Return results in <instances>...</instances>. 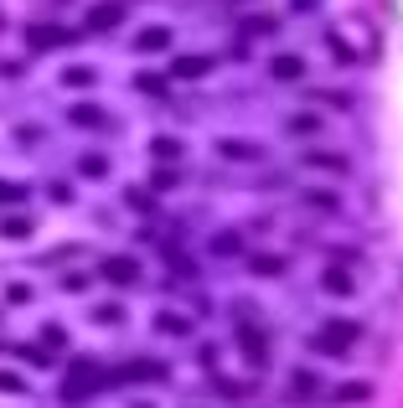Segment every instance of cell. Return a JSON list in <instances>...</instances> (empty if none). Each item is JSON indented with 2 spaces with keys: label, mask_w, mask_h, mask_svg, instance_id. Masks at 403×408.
I'll return each mask as SVG.
<instances>
[{
  "label": "cell",
  "mask_w": 403,
  "mask_h": 408,
  "mask_svg": "<svg viewBox=\"0 0 403 408\" xmlns=\"http://www.w3.org/2000/svg\"><path fill=\"white\" fill-rule=\"evenodd\" d=\"M124 202H129V207H135V212H140V217H155V212H161V202H155V196H150V191H140V187H135V191H124Z\"/></svg>",
  "instance_id": "9c48e42d"
},
{
  "label": "cell",
  "mask_w": 403,
  "mask_h": 408,
  "mask_svg": "<svg viewBox=\"0 0 403 408\" xmlns=\"http://www.w3.org/2000/svg\"><path fill=\"white\" fill-rule=\"evenodd\" d=\"M305 202H310V207H321V212H336V207H342V202H336V196H331V191H310V196H305Z\"/></svg>",
  "instance_id": "ffe728a7"
},
{
  "label": "cell",
  "mask_w": 403,
  "mask_h": 408,
  "mask_svg": "<svg viewBox=\"0 0 403 408\" xmlns=\"http://www.w3.org/2000/svg\"><path fill=\"white\" fill-rule=\"evenodd\" d=\"M269 73L290 83V78H300V73H305V62H300V57H274V62H269Z\"/></svg>",
  "instance_id": "30bf717a"
},
{
  "label": "cell",
  "mask_w": 403,
  "mask_h": 408,
  "mask_svg": "<svg viewBox=\"0 0 403 408\" xmlns=\"http://www.w3.org/2000/svg\"><path fill=\"white\" fill-rule=\"evenodd\" d=\"M114 377H119V383H166V362H129Z\"/></svg>",
  "instance_id": "8992f818"
},
{
  "label": "cell",
  "mask_w": 403,
  "mask_h": 408,
  "mask_svg": "<svg viewBox=\"0 0 403 408\" xmlns=\"http://www.w3.org/2000/svg\"><path fill=\"white\" fill-rule=\"evenodd\" d=\"M0 26H6V16H0Z\"/></svg>",
  "instance_id": "f1b7e54d"
},
{
  "label": "cell",
  "mask_w": 403,
  "mask_h": 408,
  "mask_svg": "<svg viewBox=\"0 0 403 408\" xmlns=\"http://www.w3.org/2000/svg\"><path fill=\"white\" fill-rule=\"evenodd\" d=\"M98 274H103L109 284H135V279H140V264H135L129 254H114V258H103V264H98Z\"/></svg>",
  "instance_id": "277c9868"
},
{
  "label": "cell",
  "mask_w": 403,
  "mask_h": 408,
  "mask_svg": "<svg viewBox=\"0 0 403 408\" xmlns=\"http://www.w3.org/2000/svg\"><path fill=\"white\" fill-rule=\"evenodd\" d=\"M21 196H26L21 187H10V181H0V207H6V202H21Z\"/></svg>",
  "instance_id": "484cf974"
},
{
  "label": "cell",
  "mask_w": 403,
  "mask_h": 408,
  "mask_svg": "<svg viewBox=\"0 0 403 408\" xmlns=\"http://www.w3.org/2000/svg\"><path fill=\"white\" fill-rule=\"evenodd\" d=\"M321 284H326V289H336V295H352V279H346L342 269H326V274H321Z\"/></svg>",
  "instance_id": "2e32d148"
},
{
  "label": "cell",
  "mask_w": 403,
  "mask_h": 408,
  "mask_svg": "<svg viewBox=\"0 0 403 408\" xmlns=\"http://www.w3.org/2000/svg\"><path fill=\"white\" fill-rule=\"evenodd\" d=\"M258 274H284V258H254Z\"/></svg>",
  "instance_id": "cb8c5ba5"
},
{
  "label": "cell",
  "mask_w": 403,
  "mask_h": 408,
  "mask_svg": "<svg viewBox=\"0 0 403 408\" xmlns=\"http://www.w3.org/2000/svg\"><path fill=\"white\" fill-rule=\"evenodd\" d=\"M0 233H6V238H21V233H31V217H6Z\"/></svg>",
  "instance_id": "ac0fdd59"
},
{
  "label": "cell",
  "mask_w": 403,
  "mask_h": 408,
  "mask_svg": "<svg viewBox=\"0 0 403 408\" xmlns=\"http://www.w3.org/2000/svg\"><path fill=\"white\" fill-rule=\"evenodd\" d=\"M0 393H26V383H21L16 372H0Z\"/></svg>",
  "instance_id": "d4e9b609"
},
{
  "label": "cell",
  "mask_w": 403,
  "mask_h": 408,
  "mask_svg": "<svg viewBox=\"0 0 403 408\" xmlns=\"http://www.w3.org/2000/svg\"><path fill=\"white\" fill-rule=\"evenodd\" d=\"M207 248H212V254H223V258H233V254H243V238H238V233H217Z\"/></svg>",
  "instance_id": "8fae6325"
},
{
  "label": "cell",
  "mask_w": 403,
  "mask_h": 408,
  "mask_svg": "<svg viewBox=\"0 0 403 408\" xmlns=\"http://www.w3.org/2000/svg\"><path fill=\"white\" fill-rule=\"evenodd\" d=\"M367 393H372L367 383H346L342 393H336V398H342V403H357V398H367Z\"/></svg>",
  "instance_id": "7402d4cb"
},
{
  "label": "cell",
  "mask_w": 403,
  "mask_h": 408,
  "mask_svg": "<svg viewBox=\"0 0 403 408\" xmlns=\"http://www.w3.org/2000/svg\"><path fill=\"white\" fill-rule=\"evenodd\" d=\"M42 336H47V347H62V341H68V331H62V326H47Z\"/></svg>",
  "instance_id": "4316f807"
},
{
  "label": "cell",
  "mask_w": 403,
  "mask_h": 408,
  "mask_svg": "<svg viewBox=\"0 0 403 408\" xmlns=\"http://www.w3.org/2000/svg\"><path fill=\"white\" fill-rule=\"evenodd\" d=\"M217 150H223V155H238V161H258V155H264L258 145H243V140H223Z\"/></svg>",
  "instance_id": "7c38bea8"
},
{
  "label": "cell",
  "mask_w": 403,
  "mask_h": 408,
  "mask_svg": "<svg viewBox=\"0 0 403 408\" xmlns=\"http://www.w3.org/2000/svg\"><path fill=\"white\" fill-rule=\"evenodd\" d=\"M155 326H161V331H171V336H186V331H191V326L176 321V315H155Z\"/></svg>",
  "instance_id": "d6986e66"
},
{
  "label": "cell",
  "mask_w": 403,
  "mask_h": 408,
  "mask_svg": "<svg viewBox=\"0 0 403 408\" xmlns=\"http://www.w3.org/2000/svg\"><path fill=\"white\" fill-rule=\"evenodd\" d=\"M295 393H316V377H310V372H295Z\"/></svg>",
  "instance_id": "83f0119b"
},
{
  "label": "cell",
  "mask_w": 403,
  "mask_h": 408,
  "mask_svg": "<svg viewBox=\"0 0 403 408\" xmlns=\"http://www.w3.org/2000/svg\"><path fill=\"white\" fill-rule=\"evenodd\" d=\"M119 21H124V6H119V0H98V6L88 10V31H114Z\"/></svg>",
  "instance_id": "5b68a950"
},
{
  "label": "cell",
  "mask_w": 403,
  "mask_h": 408,
  "mask_svg": "<svg viewBox=\"0 0 403 408\" xmlns=\"http://www.w3.org/2000/svg\"><path fill=\"white\" fill-rule=\"evenodd\" d=\"M238 347L249 351V362H254V367H264V362H269V341H264V331H258V326H238Z\"/></svg>",
  "instance_id": "52a82bcc"
},
{
  "label": "cell",
  "mask_w": 403,
  "mask_h": 408,
  "mask_svg": "<svg viewBox=\"0 0 403 408\" xmlns=\"http://www.w3.org/2000/svg\"><path fill=\"white\" fill-rule=\"evenodd\" d=\"M68 124L73 129H98V135H103V129H114V119L98 109V103H73V109H68Z\"/></svg>",
  "instance_id": "3957f363"
},
{
  "label": "cell",
  "mask_w": 403,
  "mask_h": 408,
  "mask_svg": "<svg viewBox=\"0 0 403 408\" xmlns=\"http://www.w3.org/2000/svg\"><path fill=\"white\" fill-rule=\"evenodd\" d=\"M171 47V31L166 26H145V31L135 36V52H166Z\"/></svg>",
  "instance_id": "ba28073f"
},
{
  "label": "cell",
  "mask_w": 403,
  "mask_h": 408,
  "mask_svg": "<svg viewBox=\"0 0 403 408\" xmlns=\"http://www.w3.org/2000/svg\"><path fill=\"white\" fill-rule=\"evenodd\" d=\"M207 68H212L207 57H176V78H202Z\"/></svg>",
  "instance_id": "4fadbf2b"
},
{
  "label": "cell",
  "mask_w": 403,
  "mask_h": 408,
  "mask_svg": "<svg viewBox=\"0 0 403 408\" xmlns=\"http://www.w3.org/2000/svg\"><path fill=\"white\" fill-rule=\"evenodd\" d=\"M290 135H321V119H316V114H295V119H290Z\"/></svg>",
  "instance_id": "9a60e30c"
},
{
  "label": "cell",
  "mask_w": 403,
  "mask_h": 408,
  "mask_svg": "<svg viewBox=\"0 0 403 408\" xmlns=\"http://www.w3.org/2000/svg\"><path fill=\"white\" fill-rule=\"evenodd\" d=\"M78 170H83V176H94V181H98V176H109V166H103L98 155H83V166H78Z\"/></svg>",
  "instance_id": "44dd1931"
},
{
  "label": "cell",
  "mask_w": 403,
  "mask_h": 408,
  "mask_svg": "<svg viewBox=\"0 0 403 408\" xmlns=\"http://www.w3.org/2000/svg\"><path fill=\"white\" fill-rule=\"evenodd\" d=\"M310 166H316V170H321V166H326V170H346L342 155H310Z\"/></svg>",
  "instance_id": "603a6c76"
},
{
  "label": "cell",
  "mask_w": 403,
  "mask_h": 408,
  "mask_svg": "<svg viewBox=\"0 0 403 408\" xmlns=\"http://www.w3.org/2000/svg\"><path fill=\"white\" fill-rule=\"evenodd\" d=\"M62 83H68V88H88V83H98V73L94 68H68V73H62Z\"/></svg>",
  "instance_id": "5bb4252c"
},
{
  "label": "cell",
  "mask_w": 403,
  "mask_h": 408,
  "mask_svg": "<svg viewBox=\"0 0 403 408\" xmlns=\"http://www.w3.org/2000/svg\"><path fill=\"white\" fill-rule=\"evenodd\" d=\"M78 31H68V26H26V47L31 52H52V47H73Z\"/></svg>",
  "instance_id": "7a4b0ae2"
},
{
  "label": "cell",
  "mask_w": 403,
  "mask_h": 408,
  "mask_svg": "<svg viewBox=\"0 0 403 408\" xmlns=\"http://www.w3.org/2000/svg\"><path fill=\"white\" fill-rule=\"evenodd\" d=\"M135 88H140V94H166V78H155V73H140V78H135Z\"/></svg>",
  "instance_id": "e0dca14e"
},
{
  "label": "cell",
  "mask_w": 403,
  "mask_h": 408,
  "mask_svg": "<svg viewBox=\"0 0 403 408\" xmlns=\"http://www.w3.org/2000/svg\"><path fill=\"white\" fill-rule=\"evenodd\" d=\"M109 383H119V377L103 372L98 362H78L73 372H68V383H62V398H68V403H83V398H94V393H103Z\"/></svg>",
  "instance_id": "6da1fadb"
}]
</instances>
